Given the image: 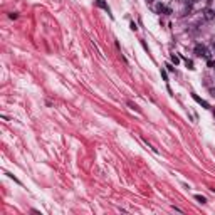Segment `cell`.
Masks as SVG:
<instances>
[{
	"label": "cell",
	"instance_id": "6da1fadb",
	"mask_svg": "<svg viewBox=\"0 0 215 215\" xmlns=\"http://www.w3.org/2000/svg\"><path fill=\"white\" fill-rule=\"evenodd\" d=\"M195 54L198 57H205V59H210V51L203 46V44H197L195 46Z\"/></svg>",
	"mask_w": 215,
	"mask_h": 215
},
{
	"label": "cell",
	"instance_id": "7a4b0ae2",
	"mask_svg": "<svg viewBox=\"0 0 215 215\" xmlns=\"http://www.w3.org/2000/svg\"><path fill=\"white\" fill-rule=\"evenodd\" d=\"M155 12H158V14H171V9L170 7H165L161 2H158L155 5Z\"/></svg>",
	"mask_w": 215,
	"mask_h": 215
},
{
	"label": "cell",
	"instance_id": "3957f363",
	"mask_svg": "<svg viewBox=\"0 0 215 215\" xmlns=\"http://www.w3.org/2000/svg\"><path fill=\"white\" fill-rule=\"evenodd\" d=\"M96 5H98V7H101L103 10H106L108 14H109V15L113 17V14H111V9H109V5H108L104 0H96Z\"/></svg>",
	"mask_w": 215,
	"mask_h": 215
},
{
	"label": "cell",
	"instance_id": "277c9868",
	"mask_svg": "<svg viewBox=\"0 0 215 215\" xmlns=\"http://www.w3.org/2000/svg\"><path fill=\"white\" fill-rule=\"evenodd\" d=\"M203 18H205V20H214V18H215V10L207 9V10L203 12Z\"/></svg>",
	"mask_w": 215,
	"mask_h": 215
},
{
	"label": "cell",
	"instance_id": "5b68a950",
	"mask_svg": "<svg viewBox=\"0 0 215 215\" xmlns=\"http://www.w3.org/2000/svg\"><path fill=\"white\" fill-rule=\"evenodd\" d=\"M192 96H193V99L197 101L198 104H202V106H203V108H210V106H208V103H207V101H203L202 98H198L197 94H192Z\"/></svg>",
	"mask_w": 215,
	"mask_h": 215
},
{
	"label": "cell",
	"instance_id": "8992f818",
	"mask_svg": "<svg viewBox=\"0 0 215 215\" xmlns=\"http://www.w3.org/2000/svg\"><path fill=\"white\" fill-rule=\"evenodd\" d=\"M171 62H173L175 66H178L180 64V57L178 55H175V54H171Z\"/></svg>",
	"mask_w": 215,
	"mask_h": 215
},
{
	"label": "cell",
	"instance_id": "52a82bcc",
	"mask_svg": "<svg viewBox=\"0 0 215 215\" xmlns=\"http://www.w3.org/2000/svg\"><path fill=\"white\" fill-rule=\"evenodd\" d=\"M195 200H198L200 203H207V198L202 197V195H195Z\"/></svg>",
	"mask_w": 215,
	"mask_h": 215
},
{
	"label": "cell",
	"instance_id": "ba28073f",
	"mask_svg": "<svg viewBox=\"0 0 215 215\" xmlns=\"http://www.w3.org/2000/svg\"><path fill=\"white\" fill-rule=\"evenodd\" d=\"M185 62H187V66H188V67H190V69H193V62H192V61H188V59H187V61H185Z\"/></svg>",
	"mask_w": 215,
	"mask_h": 215
},
{
	"label": "cell",
	"instance_id": "9c48e42d",
	"mask_svg": "<svg viewBox=\"0 0 215 215\" xmlns=\"http://www.w3.org/2000/svg\"><path fill=\"white\" fill-rule=\"evenodd\" d=\"M161 76H163V79H165V81H168V76H166V71H161Z\"/></svg>",
	"mask_w": 215,
	"mask_h": 215
},
{
	"label": "cell",
	"instance_id": "30bf717a",
	"mask_svg": "<svg viewBox=\"0 0 215 215\" xmlns=\"http://www.w3.org/2000/svg\"><path fill=\"white\" fill-rule=\"evenodd\" d=\"M166 67H168V71H171V72L175 71V67H173V66H171V64H166Z\"/></svg>",
	"mask_w": 215,
	"mask_h": 215
},
{
	"label": "cell",
	"instance_id": "8fae6325",
	"mask_svg": "<svg viewBox=\"0 0 215 215\" xmlns=\"http://www.w3.org/2000/svg\"><path fill=\"white\" fill-rule=\"evenodd\" d=\"M129 27H131V30H136V29H138V27H136V24H135V22H133V24H131V25H129Z\"/></svg>",
	"mask_w": 215,
	"mask_h": 215
},
{
	"label": "cell",
	"instance_id": "7c38bea8",
	"mask_svg": "<svg viewBox=\"0 0 215 215\" xmlns=\"http://www.w3.org/2000/svg\"><path fill=\"white\" fill-rule=\"evenodd\" d=\"M9 17H10V18H17L18 15H17V14H9Z\"/></svg>",
	"mask_w": 215,
	"mask_h": 215
},
{
	"label": "cell",
	"instance_id": "4fadbf2b",
	"mask_svg": "<svg viewBox=\"0 0 215 215\" xmlns=\"http://www.w3.org/2000/svg\"><path fill=\"white\" fill-rule=\"evenodd\" d=\"M210 92H212V96H214V98H215V89H212V91H210Z\"/></svg>",
	"mask_w": 215,
	"mask_h": 215
},
{
	"label": "cell",
	"instance_id": "5bb4252c",
	"mask_svg": "<svg viewBox=\"0 0 215 215\" xmlns=\"http://www.w3.org/2000/svg\"><path fill=\"white\" fill-rule=\"evenodd\" d=\"M148 2H153V0H148Z\"/></svg>",
	"mask_w": 215,
	"mask_h": 215
},
{
	"label": "cell",
	"instance_id": "9a60e30c",
	"mask_svg": "<svg viewBox=\"0 0 215 215\" xmlns=\"http://www.w3.org/2000/svg\"><path fill=\"white\" fill-rule=\"evenodd\" d=\"M214 116H215V111H214Z\"/></svg>",
	"mask_w": 215,
	"mask_h": 215
}]
</instances>
